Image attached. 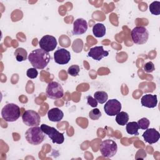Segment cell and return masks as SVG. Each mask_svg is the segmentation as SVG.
<instances>
[{
	"instance_id": "5b68a950",
	"label": "cell",
	"mask_w": 160,
	"mask_h": 160,
	"mask_svg": "<svg viewBox=\"0 0 160 160\" xmlns=\"http://www.w3.org/2000/svg\"><path fill=\"white\" fill-rule=\"evenodd\" d=\"M118 146L116 142L112 139H106L102 141L100 145V152L102 156L110 158L117 152Z\"/></svg>"
},
{
	"instance_id": "d6986e66",
	"label": "cell",
	"mask_w": 160,
	"mask_h": 160,
	"mask_svg": "<svg viewBox=\"0 0 160 160\" xmlns=\"http://www.w3.org/2000/svg\"><path fill=\"white\" fill-rule=\"evenodd\" d=\"M129 120V115L124 111H120L116 116V121L120 126H125Z\"/></svg>"
},
{
	"instance_id": "6da1fadb",
	"label": "cell",
	"mask_w": 160,
	"mask_h": 160,
	"mask_svg": "<svg viewBox=\"0 0 160 160\" xmlns=\"http://www.w3.org/2000/svg\"><path fill=\"white\" fill-rule=\"evenodd\" d=\"M51 56L48 52L39 48L32 51L28 55V60L33 68L42 69L48 64Z\"/></svg>"
},
{
	"instance_id": "cb8c5ba5",
	"label": "cell",
	"mask_w": 160,
	"mask_h": 160,
	"mask_svg": "<svg viewBox=\"0 0 160 160\" xmlns=\"http://www.w3.org/2000/svg\"><path fill=\"white\" fill-rule=\"evenodd\" d=\"M138 124L139 126V128L141 129H146L148 128L149 124H150V121L149 120L146 118H143L139 119L138 122Z\"/></svg>"
},
{
	"instance_id": "d4e9b609",
	"label": "cell",
	"mask_w": 160,
	"mask_h": 160,
	"mask_svg": "<svg viewBox=\"0 0 160 160\" xmlns=\"http://www.w3.org/2000/svg\"><path fill=\"white\" fill-rule=\"evenodd\" d=\"M80 68L78 65L74 64L69 67L68 69V73L72 76H77L79 72Z\"/></svg>"
},
{
	"instance_id": "83f0119b",
	"label": "cell",
	"mask_w": 160,
	"mask_h": 160,
	"mask_svg": "<svg viewBox=\"0 0 160 160\" xmlns=\"http://www.w3.org/2000/svg\"><path fill=\"white\" fill-rule=\"evenodd\" d=\"M87 101H88V104L90 105L91 107L96 108L98 106L97 101L94 98H93L91 96H87Z\"/></svg>"
},
{
	"instance_id": "4316f807",
	"label": "cell",
	"mask_w": 160,
	"mask_h": 160,
	"mask_svg": "<svg viewBox=\"0 0 160 160\" xmlns=\"http://www.w3.org/2000/svg\"><path fill=\"white\" fill-rule=\"evenodd\" d=\"M143 69L146 72H152L155 69V67L152 62L149 61L144 65Z\"/></svg>"
},
{
	"instance_id": "ac0fdd59",
	"label": "cell",
	"mask_w": 160,
	"mask_h": 160,
	"mask_svg": "<svg viewBox=\"0 0 160 160\" xmlns=\"http://www.w3.org/2000/svg\"><path fill=\"white\" fill-rule=\"evenodd\" d=\"M126 125V129L127 132L129 134L135 135V136L139 135L138 130H139V126H138L137 122H135V121L129 122L127 123Z\"/></svg>"
},
{
	"instance_id": "7402d4cb",
	"label": "cell",
	"mask_w": 160,
	"mask_h": 160,
	"mask_svg": "<svg viewBox=\"0 0 160 160\" xmlns=\"http://www.w3.org/2000/svg\"><path fill=\"white\" fill-rule=\"evenodd\" d=\"M149 11L153 15H159L160 14V2L156 1L152 2L149 6Z\"/></svg>"
},
{
	"instance_id": "ba28073f",
	"label": "cell",
	"mask_w": 160,
	"mask_h": 160,
	"mask_svg": "<svg viewBox=\"0 0 160 160\" xmlns=\"http://www.w3.org/2000/svg\"><path fill=\"white\" fill-rule=\"evenodd\" d=\"M23 123L30 127L38 126L40 124L41 117L40 115L35 111L26 110L22 115Z\"/></svg>"
},
{
	"instance_id": "9c48e42d",
	"label": "cell",
	"mask_w": 160,
	"mask_h": 160,
	"mask_svg": "<svg viewBox=\"0 0 160 160\" xmlns=\"http://www.w3.org/2000/svg\"><path fill=\"white\" fill-rule=\"evenodd\" d=\"M57 40L55 37L51 35L42 36L39 41L40 48L48 52L54 50L57 46Z\"/></svg>"
},
{
	"instance_id": "9a60e30c",
	"label": "cell",
	"mask_w": 160,
	"mask_h": 160,
	"mask_svg": "<svg viewBox=\"0 0 160 160\" xmlns=\"http://www.w3.org/2000/svg\"><path fill=\"white\" fill-rule=\"evenodd\" d=\"M141 104L144 107L148 108H154L157 106L158 99L156 95L150 94L144 95L141 99Z\"/></svg>"
},
{
	"instance_id": "ffe728a7",
	"label": "cell",
	"mask_w": 160,
	"mask_h": 160,
	"mask_svg": "<svg viewBox=\"0 0 160 160\" xmlns=\"http://www.w3.org/2000/svg\"><path fill=\"white\" fill-rule=\"evenodd\" d=\"M14 56L18 62H22L27 59L28 52L25 49L22 48H18L14 52Z\"/></svg>"
},
{
	"instance_id": "4fadbf2b",
	"label": "cell",
	"mask_w": 160,
	"mask_h": 160,
	"mask_svg": "<svg viewBox=\"0 0 160 160\" xmlns=\"http://www.w3.org/2000/svg\"><path fill=\"white\" fill-rule=\"evenodd\" d=\"M88 55L94 60L100 61L103 58L107 57L109 55V51L104 50L103 46H95L90 49Z\"/></svg>"
},
{
	"instance_id": "2e32d148",
	"label": "cell",
	"mask_w": 160,
	"mask_h": 160,
	"mask_svg": "<svg viewBox=\"0 0 160 160\" xmlns=\"http://www.w3.org/2000/svg\"><path fill=\"white\" fill-rule=\"evenodd\" d=\"M64 116L63 112L58 108L51 109L48 112V117L52 122H59Z\"/></svg>"
},
{
	"instance_id": "484cf974",
	"label": "cell",
	"mask_w": 160,
	"mask_h": 160,
	"mask_svg": "<svg viewBox=\"0 0 160 160\" xmlns=\"http://www.w3.org/2000/svg\"><path fill=\"white\" fill-rule=\"evenodd\" d=\"M26 75L29 78L31 79H35L37 78L38 75V72L36 70V68H29L27 70L26 72Z\"/></svg>"
},
{
	"instance_id": "30bf717a",
	"label": "cell",
	"mask_w": 160,
	"mask_h": 160,
	"mask_svg": "<svg viewBox=\"0 0 160 160\" xmlns=\"http://www.w3.org/2000/svg\"><path fill=\"white\" fill-rule=\"evenodd\" d=\"M121 109V104L116 99L108 100L104 106V110L107 115L114 116L118 114Z\"/></svg>"
},
{
	"instance_id": "603a6c76",
	"label": "cell",
	"mask_w": 160,
	"mask_h": 160,
	"mask_svg": "<svg viewBox=\"0 0 160 160\" xmlns=\"http://www.w3.org/2000/svg\"><path fill=\"white\" fill-rule=\"evenodd\" d=\"M89 116L92 120H98L101 116V112L98 108H94L90 111Z\"/></svg>"
},
{
	"instance_id": "e0dca14e",
	"label": "cell",
	"mask_w": 160,
	"mask_h": 160,
	"mask_svg": "<svg viewBox=\"0 0 160 160\" xmlns=\"http://www.w3.org/2000/svg\"><path fill=\"white\" fill-rule=\"evenodd\" d=\"M93 34L96 38H102L106 34V27L103 24L97 23L92 27Z\"/></svg>"
},
{
	"instance_id": "3957f363",
	"label": "cell",
	"mask_w": 160,
	"mask_h": 160,
	"mask_svg": "<svg viewBox=\"0 0 160 160\" xmlns=\"http://www.w3.org/2000/svg\"><path fill=\"white\" fill-rule=\"evenodd\" d=\"M25 138L29 144L38 145L44 140L45 134L41 129V127L33 126L26 131Z\"/></svg>"
},
{
	"instance_id": "5bb4252c",
	"label": "cell",
	"mask_w": 160,
	"mask_h": 160,
	"mask_svg": "<svg viewBox=\"0 0 160 160\" xmlns=\"http://www.w3.org/2000/svg\"><path fill=\"white\" fill-rule=\"evenodd\" d=\"M88 29V23L82 18H78L73 22L72 34L74 35H81L86 32Z\"/></svg>"
},
{
	"instance_id": "7c38bea8",
	"label": "cell",
	"mask_w": 160,
	"mask_h": 160,
	"mask_svg": "<svg viewBox=\"0 0 160 160\" xmlns=\"http://www.w3.org/2000/svg\"><path fill=\"white\" fill-rule=\"evenodd\" d=\"M142 137L146 142L152 144L158 141L160 138V134L154 128H148L142 134Z\"/></svg>"
},
{
	"instance_id": "277c9868",
	"label": "cell",
	"mask_w": 160,
	"mask_h": 160,
	"mask_svg": "<svg viewBox=\"0 0 160 160\" xmlns=\"http://www.w3.org/2000/svg\"><path fill=\"white\" fill-rule=\"evenodd\" d=\"M131 37L134 43L143 44L148 40L149 32L148 29L144 26H136L131 31Z\"/></svg>"
},
{
	"instance_id": "44dd1931",
	"label": "cell",
	"mask_w": 160,
	"mask_h": 160,
	"mask_svg": "<svg viewBox=\"0 0 160 160\" xmlns=\"http://www.w3.org/2000/svg\"><path fill=\"white\" fill-rule=\"evenodd\" d=\"M94 98L100 104H104L108 99V95L106 92L99 91L94 94Z\"/></svg>"
},
{
	"instance_id": "8fae6325",
	"label": "cell",
	"mask_w": 160,
	"mask_h": 160,
	"mask_svg": "<svg viewBox=\"0 0 160 160\" xmlns=\"http://www.w3.org/2000/svg\"><path fill=\"white\" fill-rule=\"evenodd\" d=\"M54 61L59 64L63 65L68 64L71 59V54L66 49L60 48L54 53Z\"/></svg>"
},
{
	"instance_id": "52a82bcc",
	"label": "cell",
	"mask_w": 160,
	"mask_h": 160,
	"mask_svg": "<svg viewBox=\"0 0 160 160\" xmlns=\"http://www.w3.org/2000/svg\"><path fill=\"white\" fill-rule=\"evenodd\" d=\"M48 98L52 99H58L64 96V90L62 86L56 81H51L48 83L46 89Z\"/></svg>"
},
{
	"instance_id": "7a4b0ae2",
	"label": "cell",
	"mask_w": 160,
	"mask_h": 160,
	"mask_svg": "<svg viewBox=\"0 0 160 160\" xmlns=\"http://www.w3.org/2000/svg\"><path fill=\"white\" fill-rule=\"evenodd\" d=\"M21 114L19 107L14 103L6 104L1 110V116L7 122L16 121Z\"/></svg>"
},
{
	"instance_id": "8992f818",
	"label": "cell",
	"mask_w": 160,
	"mask_h": 160,
	"mask_svg": "<svg viewBox=\"0 0 160 160\" xmlns=\"http://www.w3.org/2000/svg\"><path fill=\"white\" fill-rule=\"evenodd\" d=\"M41 129L45 134L48 136L53 143H56L58 144L63 143L64 141L63 133L59 132L56 128L47 124H42L41 125Z\"/></svg>"
}]
</instances>
